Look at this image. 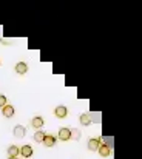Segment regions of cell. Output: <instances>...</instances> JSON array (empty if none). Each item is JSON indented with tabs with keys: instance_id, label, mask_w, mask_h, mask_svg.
<instances>
[{
	"instance_id": "6da1fadb",
	"label": "cell",
	"mask_w": 142,
	"mask_h": 159,
	"mask_svg": "<svg viewBox=\"0 0 142 159\" xmlns=\"http://www.w3.org/2000/svg\"><path fill=\"white\" fill-rule=\"evenodd\" d=\"M54 116L57 117V119H65L66 116H68V108L65 105H59L54 108Z\"/></svg>"
},
{
	"instance_id": "7a4b0ae2",
	"label": "cell",
	"mask_w": 142,
	"mask_h": 159,
	"mask_svg": "<svg viewBox=\"0 0 142 159\" xmlns=\"http://www.w3.org/2000/svg\"><path fill=\"white\" fill-rule=\"evenodd\" d=\"M60 141H63V142H66V141H70L71 139V131H70V128H66V127H62L60 130H59V136H57Z\"/></svg>"
},
{
	"instance_id": "3957f363",
	"label": "cell",
	"mask_w": 142,
	"mask_h": 159,
	"mask_svg": "<svg viewBox=\"0 0 142 159\" xmlns=\"http://www.w3.org/2000/svg\"><path fill=\"white\" fill-rule=\"evenodd\" d=\"M14 71H16L17 74L23 76V74L28 71V63H26V62H17L16 66H14Z\"/></svg>"
},
{
	"instance_id": "277c9868",
	"label": "cell",
	"mask_w": 142,
	"mask_h": 159,
	"mask_svg": "<svg viewBox=\"0 0 142 159\" xmlns=\"http://www.w3.org/2000/svg\"><path fill=\"white\" fill-rule=\"evenodd\" d=\"M79 122H80V125L88 127V125H91V122H93V116L88 114V113H84V114L79 116Z\"/></svg>"
},
{
	"instance_id": "5b68a950",
	"label": "cell",
	"mask_w": 142,
	"mask_h": 159,
	"mask_svg": "<svg viewBox=\"0 0 142 159\" xmlns=\"http://www.w3.org/2000/svg\"><path fill=\"white\" fill-rule=\"evenodd\" d=\"M97 153L100 155V158H108L110 153H111V148H110V145H107V144H100L99 148H97Z\"/></svg>"
},
{
	"instance_id": "8992f818",
	"label": "cell",
	"mask_w": 142,
	"mask_h": 159,
	"mask_svg": "<svg viewBox=\"0 0 142 159\" xmlns=\"http://www.w3.org/2000/svg\"><path fill=\"white\" fill-rule=\"evenodd\" d=\"M44 124H45V119H44L42 116H36V117H33V120H31V127L36 128V130H40V128L44 127Z\"/></svg>"
},
{
	"instance_id": "52a82bcc",
	"label": "cell",
	"mask_w": 142,
	"mask_h": 159,
	"mask_svg": "<svg viewBox=\"0 0 142 159\" xmlns=\"http://www.w3.org/2000/svg\"><path fill=\"white\" fill-rule=\"evenodd\" d=\"M99 145H100V139H99V138H91V139L88 141V144H87V147H88L90 152H97Z\"/></svg>"
},
{
	"instance_id": "ba28073f",
	"label": "cell",
	"mask_w": 142,
	"mask_h": 159,
	"mask_svg": "<svg viewBox=\"0 0 142 159\" xmlns=\"http://www.w3.org/2000/svg\"><path fill=\"white\" fill-rule=\"evenodd\" d=\"M12 133H14V136H16L17 139H22V138H25L26 128H25L23 125H16V127H14V130H12Z\"/></svg>"
},
{
	"instance_id": "9c48e42d",
	"label": "cell",
	"mask_w": 142,
	"mask_h": 159,
	"mask_svg": "<svg viewBox=\"0 0 142 159\" xmlns=\"http://www.w3.org/2000/svg\"><path fill=\"white\" fill-rule=\"evenodd\" d=\"M33 153H34V150H33V147L30 145V144H26V145H23L22 148H20V155L23 156V158H31L33 156Z\"/></svg>"
},
{
	"instance_id": "30bf717a",
	"label": "cell",
	"mask_w": 142,
	"mask_h": 159,
	"mask_svg": "<svg viewBox=\"0 0 142 159\" xmlns=\"http://www.w3.org/2000/svg\"><path fill=\"white\" fill-rule=\"evenodd\" d=\"M56 142H57V138L47 133V136H45V139H44V142H42V144H44L45 147H54V145H56Z\"/></svg>"
},
{
	"instance_id": "8fae6325",
	"label": "cell",
	"mask_w": 142,
	"mask_h": 159,
	"mask_svg": "<svg viewBox=\"0 0 142 159\" xmlns=\"http://www.w3.org/2000/svg\"><path fill=\"white\" fill-rule=\"evenodd\" d=\"M2 114H3L5 117H12V116H14V107L6 104V105L2 108Z\"/></svg>"
},
{
	"instance_id": "7c38bea8",
	"label": "cell",
	"mask_w": 142,
	"mask_h": 159,
	"mask_svg": "<svg viewBox=\"0 0 142 159\" xmlns=\"http://www.w3.org/2000/svg\"><path fill=\"white\" fill-rule=\"evenodd\" d=\"M20 155V148L17 145H9L8 147V156L9 158H17Z\"/></svg>"
},
{
	"instance_id": "4fadbf2b",
	"label": "cell",
	"mask_w": 142,
	"mask_h": 159,
	"mask_svg": "<svg viewBox=\"0 0 142 159\" xmlns=\"http://www.w3.org/2000/svg\"><path fill=\"white\" fill-rule=\"evenodd\" d=\"M45 136H47V133H45L44 130H37V131L34 133V141H36V142H44Z\"/></svg>"
},
{
	"instance_id": "5bb4252c",
	"label": "cell",
	"mask_w": 142,
	"mask_h": 159,
	"mask_svg": "<svg viewBox=\"0 0 142 159\" xmlns=\"http://www.w3.org/2000/svg\"><path fill=\"white\" fill-rule=\"evenodd\" d=\"M70 131H71V139H74V141H79V139H80L82 133H80L77 128H70Z\"/></svg>"
},
{
	"instance_id": "9a60e30c",
	"label": "cell",
	"mask_w": 142,
	"mask_h": 159,
	"mask_svg": "<svg viewBox=\"0 0 142 159\" xmlns=\"http://www.w3.org/2000/svg\"><path fill=\"white\" fill-rule=\"evenodd\" d=\"M8 102H6V96H3V94H0V108H3V107L6 105Z\"/></svg>"
},
{
	"instance_id": "2e32d148",
	"label": "cell",
	"mask_w": 142,
	"mask_h": 159,
	"mask_svg": "<svg viewBox=\"0 0 142 159\" xmlns=\"http://www.w3.org/2000/svg\"><path fill=\"white\" fill-rule=\"evenodd\" d=\"M0 43H3V45H9V42H8L5 37H2V39H0Z\"/></svg>"
},
{
	"instance_id": "e0dca14e",
	"label": "cell",
	"mask_w": 142,
	"mask_h": 159,
	"mask_svg": "<svg viewBox=\"0 0 142 159\" xmlns=\"http://www.w3.org/2000/svg\"><path fill=\"white\" fill-rule=\"evenodd\" d=\"M8 159H19V158H8Z\"/></svg>"
}]
</instances>
